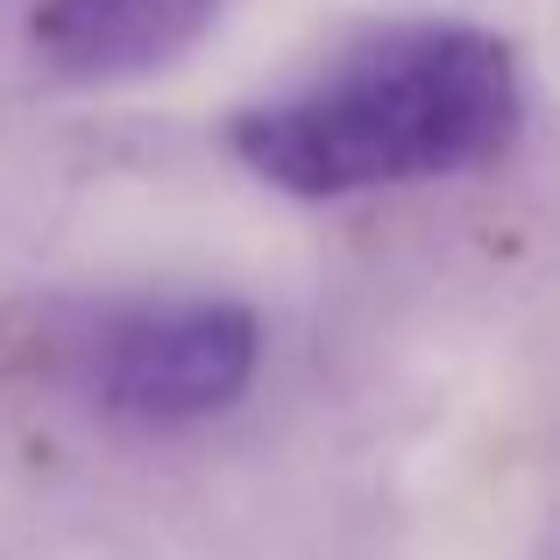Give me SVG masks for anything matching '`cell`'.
<instances>
[{
  "label": "cell",
  "mask_w": 560,
  "mask_h": 560,
  "mask_svg": "<svg viewBox=\"0 0 560 560\" xmlns=\"http://www.w3.org/2000/svg\"><path fill=\"white\" fill-rule=\"evenodd\" d=\"M525 121L518 57L468 22H411L376 36L319 85L242 107L234 156L299 199L454 178L511 150Z\"/></svg>",
  "instance_id": "obj_1"
},
{
  "label": "cell",
  "mask_w": 560,
  "mask_h": 560,
  "mask_svg": "<svg viewBox=\"0 0 560 560\" xmlns=\"http://www.w3.org/2000/svg\"><path fill=\"white\" fill-rule=\"evenodd\" d=\"M220 0H36V50L65 79H136L171 65Z\"/></svg>",
  "instance_id": "obj_3"
},
{
  "label": "cell",
  "mask_w": 560,
  "mask_h": 560,
  "mask_svg": "<svg viewBox=\"0 0 560 560\" xmlns=\"http://www.w3.org/2000/svg\"><path fill=\"white\" fill-rule=\"evenodd\" d=\"M262 327L234 299H171L107 319L93 341V397L136 425H191L248 390Z\"/></svg>",
  "instance_id": "obj_2"
}]
</instances>
